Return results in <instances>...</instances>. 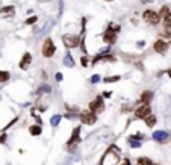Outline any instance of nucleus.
<instances>
[{"label": "nucleus", "instance_id": "nucleus-1", "mask_svg": "<svg viewBox=\"0 0 171 165\" xmlns=\"http://www.w3.org/2000/svg\"><path fill=\"white\" fill-rule=\"evenodd\" d=\"M118 162H120V150L115 145H112L111 150H108L105 153L100 165H117Z\"/></svg>", "mask_w": 171, "mask_h": 165}, {"label": "nucleus", "instance_id": "nucleus-2", "mask_svg": "<svg viewBox=\"0 0 171 165\" xmlns=\"http://www.w3.org/2000/svg\"><path fill=\"white\" fill-rule=\"evenodd\" d=\"M41 53H43L44 58H52L55 53H56V45L52 38H45L43 42V47H41Z\"/></svg>", "mask_w": 171, "mask_h": 165}, {"label": "nucleus", "instance_id": "nucleus-3", "mask_svg": "<svg viewBox=\"0 0 171 165\" xmlns=\"http://www.w3.org/2000/svg\"><path fill=\"white\" fill-rule=\"evenodd\" d=\"M142 18H144V21H147V23H148V24H151V26H156V24H159V21H161L159 14H158L156 11H151V9L144 11Z\"/></svg>", "mask_w": 171, "mask_h": 165}, {"label": "nucleus", "instance_id": "nucleus-4", "mask_svg": "<svg viewBox=\"0 0 171 165\" xmlns=\"http://www.w3.org/2000/svg\"><path fill=\"white\" fill-rule=\"evenodd\" d=\"M89 109V112H92V114H95L97 115V112H102L103 109H105V105H103V97L102 95H97V99L95 100H92L91 103H89V106H88Z\"/></svg>", "mask_w": 171, "mask_h": 165}, {"label": "nucleus", "instance_id": "nucleus-5", "mask_svg": "<svg viewBox=\"0 0 171 165\" xmlns=\"http://www.w3.org/2000/svg\"><path fill=\"white\" fill-rule=\"evenodd\" d=\"M62 42L67 48H74L80 44V38H79V35H64Z\"/></svg>", "mask_w": 171, "mask_h": 165}, {"label": "nucleus", "instance_id": "nucleus-6", "mask_svg": "<svg viewBox=\"0 0 171 165\" xmlns=\"http://www.w3.org/2000/svg\"><path fill=\"white\" fill-rule=\"evenodd\" d=\"M151 114V108H150V105H141L139 108H136L135 109V118H138V120H144L147 115H150Z\"/></svg>", "mask_w": 171, "mask_h": 165}, {"label": "nucleus", "instance_id": "nucleus-7", "mask_svg": "<svg viewBox=\"0 0 171 165\" xmlns=\"http://www.w3.org/2000/svg\"><path fill=\"white\" fill-rule=\"evenodd\" d=\"M79 120H80V123L82 124L91 126V124H94L95 121H97V115H95V114H92V112H89V111H84V112L80 114Z\"/></svg>", "mask_w": 171, "mask_h": 165}, {"label": "nucleus", "instance_id": "nucleus-8", "mask_svg": "<svg viewBox=\"0 0 171 165\" xmlns=\"http://www.w3.org/2000/svg\"><path fill=\"white\" fill-rule=\"evenodd\" d=\"M103 41L106 42L108 45H112V44H115V42H117V32L108 27V30L103 34Z\"/></svg>", "mask_w": 171, "mask_h": 165}, {"label": "nucleus", "instance_id": "nucleus-9", "mask_svg": "<svg viewBox=\"0 0 171 165\" xmlns=\"http://www.w3.org/2000/svg\"><path fill=\"white\" fill-rule=\"evenodd\" d=\"M153 50L159 55H164L167 50H168V44L164 41V40H158V41L153 44Z\"/></svg>", "mask_w": 171, "mask_h": 165}, {"label": "nucleus", "instance_id": "nucleus-10", "mask_svg": "<svg viewBox=\"0 0 171 165\" xmlns=\"http://www.w3.org/2000/svg\"><path fill=\"white\" fill-rule=\"evenodd\" d=\"M168 132H165V130H156V132H153V139L155 141H158V142H165L167 139H168Z\"/></svg>", "mask_w": 171, "mask_h": 165}, {"label": "nucleus", "instance_id": "nucleus-11", "mask_svg": "<svg viewBox=\"0 0 171 165\" xmlns=\"http://www.w3.org/2000/svg\"><path fill=\"white\" fill-rule=\"evenodd\" d=\"M30 62H32V55H30L29 52H26V53L21 56V61H20V68H21V70H26V68L30 65Z\"/></svg>", "mask_w": 171, "mask_h": 165}, {"label": "nucleus", "instance_id": "nucleus-12", "mask_svg": "<svg viewBox=\"0 0 171 165\" xmlns=\"http://www.w3.org/2000/svg\"><path fill=\"white\" fill-rule=\"evenodd\" d=\"M151 99H153V92L151 91H144L141 94V97H139V100L142 102V105H148L151 102Z\"/></svg>", "mask_w": 171, "mask_h": 165}, {"label": "nucleus", "instance_id": "nucleus-13", "mask_svg": "<svg viewBox=\"0 0 171 165\" xmlns=\"http://www.w3.org/2000/svg\"><path fill=\"white\" fill-rule=\"evenodd\" d=\"M79 133H80V127H76L74 130H73V135H71V138H70V141L67 142L70 147L74 144V142H77L79 141Z\"/></svg>", "mask_w": 171, "mask_h": 165}, {"label": "nucleus", "instance_id": "nucleus-14", "mask_svg": "<svg viewBox=\"0 0 171 165\" xmlns=\"http://www.w3.org/2000/svg\"><path fill=\"white\" fill-rule=\"evenodd\" d=\"M29 132H30V135H32V136H40V135H41V132H43V129H41V126L34 124V126H30V127H29Z\"/></svg>", "mask_w": 171, "mask_h": 165}, {"label": "nucleus", "instance_id": "nucleus-15", "mask_svg": "<svg viewBox=\"0 0 171 165\" xmlns=\"http://www.w3.org/2000/svg\"><path fill=\"white\" fill-rule=\"evenodd\" d=\"M64 65H65V67H70V68L74 67V59H73V56H71L70 53L65 55V58H64Z\"/></svg>", "mask_w": 171, "mask_h": 165}, {"label": "nucleus", "instance_id": "nucleus-16", "mask_svg": "<svg viewBox=\"0 0 171 165\" xmlns=\"http://www.w3.org/2000/svg\"><path fill=\"white\" fill-rule=\"evenodd\" d=\"M144 121H145V124H147V127H153L155 124H156V117L155 115H147L145 118H144Z\"/></svg>", "mask_w": 171, "mask_h": 165}, {"label": "nucleus", "instance_id": "nucleus-17", "mask_svg": "<svg viewBox=\"0 0 171 165\" xmlns=\"http://www.w3.org/2000/svg\"><path fill=\"white\" fill-rule=\"evenodd\" d=\"M164 27H165V29H170L171 27V12H168V14L164 17Z\"/></svg>", "mask_w": 171, "mask_h": 165}, {"label": "nucleus", "instance_id": "nucleus-18", "mask_svg": "<svg viewBox=\"0 0 171 165\" xmlns=\"http://www.w3.org/2000/svg\"><path fill=\"white\" fill-rule=\"evenodd\" d=\"M9 77H11V74L8 73V71H0V83H5L9 81Z\"/></svg>", "mask_w": 171, "mask_h": 165}, {"label": "nucleus", "instance_id": "nucleus-19", "mask_svg": "<svg viewBox=\"0 0 171 165\" xmlns=\"http://www.w3.org/2000/svg\"><path fill=\"white\" fill-rule=\"evenodd\" d=\"M61 120H62V115H53V117L50 118V124L55 127V126H58V124H59Z\"/></svg>", "mask_w": 171, "mask_h": 165}, {"label": "nucleus", "instance_id": "nucleus-20", "mask_svg": "<svg viewBox=\"0 0 171 165\" xmlns=\"http://www.w3.org/2000/svg\"><path fill=\"white\" fill-rule=\"evenodd\" d=\"M153 162L148 159V158H145V156H142V158H139L138 159V165H151Z\"/></svg>", "mask_w": 171, "mask_h": 165}, {"label": "nucleus", "instance_id": "nucleus-21", "mask_svg": "<svg viewBox=\"0 0 171 165\" xmlns=\"http://www.w3.org/2000/svg\"><path fill=\"white\" fill-rule=\"evenodd\" d=\"M37 21H38V17H37V15H32V17L26 18V21H24V23H26V24H29V26H32V24H35Z\"/></svg>", "mask_w": 171, "mask_h": 165}, {"label": "nucleus", "instance_id": "nucleus-22", "mask_svg": "<svg viewBox=\"0 0 171 165\" xmlns=\"http://www.w3.org/2000/svg\"><path fill=\"white\" fill-rule=\"evenodd\" d=\"M121 77L120 76H111V77H106L105 79V83H111V82H118Z\"/></svg>", "mask_w": 171, "mask_h": 165}, {"label": "nucleus", "instance_id": "nucleus-23", "mask_svg": "<svg viewBox=\"0 0 171 165\" xmlns=\"http://www.w3.org/2000/svg\"><path fill=\"white\" fill-rule=\"evenodd\" d=\"M12 11H15L14 6H5V8L0 9V14H9V12H12Z\"/></svg>", "mask_w": 171, "mask_h": 165}, {"label": "nucleus", "instance_id": "nucleus-24", "mask_svg": "<svg viewBox=\"0 0 171 165\" xmlns=\"http://www.w3.org/2000/svg\"><path fill=\"white\" fill-rule=\"evenodd\" d=\"M168 12H170L168 6H162V8H161V11H159V17H165Z\"/></svg>", "mask_w": 171, "mask_h": 165}, {"label": "nucleus", "instance_id": "nucleus-25", "mask_svg": "<svg viewBox=\"0 0 171 165\" xmlns=\"http://www.w3.org/2000/svg\"><path fill=\"white\" fill-rule=\"evenodd\" d=\"M80 65H82V67H88V65H89V58H88V56H82V58H80Z\"/></svg>", "mask_w": 171, "mask_h": 165}, {"label": "nucleus", "instance_id": "nucleus-26", "mask_svg": "<svg viewBox=\"0 0 171 165\" xmlns=\"http://www.w3.org/2000/svg\"><path fill=\"white\" fill-rule=\"evenodd\" d=\"M52 91V88L48 86V85H43L40 89H38V94H41V92H50Z\"/></svg>", "mask_w": 171, "mask_h": 165}, {"label": "nucleus", "instance_id": "nucleus-27", "mask_svg": "<svg viewBox=\"0 0 171 165\" xmlns=\"http://www.w3.org/2000/svg\"><path fill=\"white\" fill-rule=\"evenodd\" d=\"M52 26H53V21H47V24L44 26V29L41 30V34H47L48 29H52Z\"/></svg>", "mask_w": 171, "mask_h": 165}, {"label": "nucleus", "instance_id": "nucleus-28", "mask_svg": "<svg viewBox=\"0 0 171 165\" xmlns=\"http://www.w3.org/2000/svg\"><path fill=\"white\" fill-rule=\"evenodd\" d=\"M100 82V76L98 74H94V76H91V83L92 85H95V83Z\"/></svg>", "mask_w": 171, "mask_h": 165}, {"label": "nucleus", "instance_id": "nucleus-29", "mask_svg": "<svg viewBox=\"0 0 171 165\" xmlns=\"http://www.w3.org/2000/svg\"><path fill=\"white\" fill-rule=\"evenodd\" d=\"M55 79H56V82H61V81L64 79V76H62L61 73H56V76H55Z\"/></svg>", "mask_w": 171, "mask_h": 165}, {"label": "nucleus", "instance_id": "nucleus-30", "mask_svg": "<svg viewBox=\"0 0 171 165\" xmlns=\"http://www.w3.org/2000/svg\"><path fill=\"white\" fill-rule=\"evenodd\" d=\"M111 95H112L111 91H105V92H103V97H105V99H111Z\"/></svg>", "mask_w": 171, "mask_h": 165}, {"label": "nucleus", "instance_id": "nucleus-31", "mask_svg": "<svg viewBox=\"0 0 171 165\" xmlns=\"http://www.w3.org/2000/svg\"><path fill=\"white\" fill-rule=\"evenodd\" d=\"M164 38H171V34H168V32H164V34H161Z\"/></svg>", "mask_w": 171, "mask_h": 165}, {"label": "nucleus", "instance_id": "nucleus-32", "mask_svg": "<svg viewBox=\"0 0 171 165\" xmlns=\"http://www.w3.org/2000/svg\"><path fill=\"white\" fill-rule=\"evenodd\" d=\"M6 141V133H3L2 136H0V142H5Z\"/></svg>", "mask_w": 171, "mask_h": 165}, {"label": "nucleus", "instance_id": "nucleus-33", "mask_svg": "<svg viewBox=\"0 0 171 165\" xmlns=\"http://www.w3.org/2000/svg\"><path fill=\"white\" fill-rule=\"evenodd\" d=\"M120 165H130V162H129V159H123Z\"/></svg>", "mask_w": 171, "mask_h": 165}, {"label": "nucleus", "instance_id": "nucleus-34", "mask_svg": "<svg viewBox=\"0 0 171 165\" xmlns=\"http://www.w3.org/2000/svg\"><path fill=\"white\" fill-rule=\"evenodd\" d=\"M168 76H170V77H171V68H170V70H168Z\"/></svg>", "mask_w": 171, "mask_h": 165}, {"label": "nucleus", "instance_id": "nucleus-35", "mask_svg": "<svg viewBox=\"0 0 171 165\" xmlns=\"http://www.w3.org/2000/svg\"><path fill=\"white\" fill-rule=\"evenodd\" d=\"M105 2H114V0H105Z\"/></svg>", "mask_w": 171, "mask_h": 165}, {"label": "nucleus", "instance_id": "nucleus-36", "mask_svg": "<svg viewBox=\"0 0 171 165\" xmlns=\"http://www.w3.org/2000/svg\"><path fill=\"white\" fill-rule=\"evenodd\" d=\"M151 165H156V164H151Z\"/></svg>", "mask_w": 171, "mask_h": 165}]
</instances>
